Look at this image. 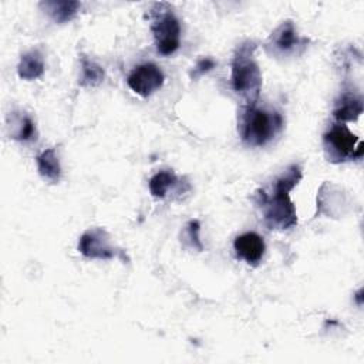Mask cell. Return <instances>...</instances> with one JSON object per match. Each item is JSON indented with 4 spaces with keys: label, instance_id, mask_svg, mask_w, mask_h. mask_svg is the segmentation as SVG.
Returning a JSON list of instances; mask_svg holds the SVG:
<instances>
[{
    "label": "cell",
    "instance_id": "cell-1",
    "mask_svg": "<svg viewBox=\"0 0 364 364\" xmlns=\"http://www.w3.org/2000/svg\"><path fill=\"white\" fill-rule=\"evenodd\" d=\"M300 165H290L276 181L273 193L267 195L263 189L256 192L257 205L263 210V219L269 229L286 230L297 225V212L290 199V191L301 181Z\"/></svg>",
    "mask_w": 364,
    "mask_h": 364
},
{
    "label": "cell",
    "instance_id": "cell-2",
    "mask_svg": "<svg viewBox=\"0 0 364 364\" xmlns=\"http://www.w3.org/2000/svg\"><path fill=\"white\" fill-rule=\"evenodd\" d=\"M255 50L256 44L247 40L236 48L232 58V88L245 104H256L263 82L260 67L255 58Z\"/></svg>",
    "mask_w": 364,
    "mask_h": 364
},
{
    "label": "cell",
    "instance_id": "cell-3",
    "mask_svg": "<svg viewBox=\"0 0 364 364\" xmlns=\"http://www.w3.org/2000/svg\"><path fill=\"white\" fill-rule=\"evenodd\" d=\"M283 128L279 112L259 108L256 104H245L239 114L237 129L243 142L250 146L267 145Z\"/></svg>",
    "mask_w": 364,
    "mask_h": 364
},
{
    "label": "cell",
    "instance_id": "cell-4",
    "mask_svg": "<svg viewBox=\"0 0 364 364\" xmlns=\"http://www.w3.org/2000/svg\"><path fill=\"white\" fill-rule=\"evenodd\" d=\"M156 51L162 55L173 54L181 46V24L168 3H154L148 13Z\"/></svg>",
    "mask_w": 364,
    "mask_h": 364
},
{
    "label": "cell",
    "instance_id": "cell-5",
    "mask_svg": "<svg viewBox=\"0 0 364 364\" xmlns=\"http://www.w3.org/2000/svg\"><path fill=\"white\" fill-rule=\"evenodd\" d=\"M323 146L327 161L340 164L351 159H361L364 145L344 122H337L323 135Z\"/></svg>",
    "mask_w": 364,
    "mask_h": 364
},
{
    "label": "cell",
    "instance_id": "cell-6",
    "mask_svg": "<svg viewBox=\"0 0 364 364\" xmlns=\"http://www.w3.org/2000/svg\"><path fill=\"white\" fill-rule=\"evenodd\" d=\"M309 44V40L304 37H300L297 34V30L293 24V21L287 20L283 21L267 38L266 47L272 51L274 55H291L301 53Z\"/></svg>",
    "mask_w": 364,
    "mask_h": 364
},
{
    "label": "cell",
    "instance_id": "cell-7",
    "mask_svg": "<svg viewBox=\"0 0 364 364\" xmlns=\"http://www.w3.org/2000/svg\"><path fill=\"white\" fill-rule=\"evenodd\" d=\"M165 81L162 70L154 63H144L136 65L128 75V87L141 97H149L158 91Z\"/></svg>",
    "mask_w": 364,
    "mask_h": 364
},
{
    "label": "cell",
    "instance_id": "cell-8",
    "mask_svg": "<svg viewBox=\"0 0 364 364\" xmlns=\"http://www.w3.org/2000/svg\"><path fill=\"white\" fill-rule=\"evenodd\" d=\"M78 250L88 259L109 260L118 256L119 250L111 246L108 233L101 228H94L81 235L78 242Z\"/></svg>",
    "mask_w": 364,
    "mask_h": 364
},
{
    "label": "cell",
    "instance_id": "cell-9",
    "mask_svg": "<svg viewBox=\"0 0 364 364\" xmlns=\"http://www.w3.org/2000/svg\"><path fill=\"white\" fill-rule=\"evenodd\" d=\"M233 247L236 256L250 266H257L262 262L266 250L263 237L256 232H246L237 236L233 242Z\"/></svg>",
    "mask_w": 364,
    "mask_h": 364
},
{
    "label": "cell",
    "instance_id": "cell-10",
    "mask_svg": "<svg viewBox=\"0 0 364 364\" xmlns=\"http://www.w3.org/2000/svg\"><path fill=\"white\" fill-rule=\"evenodd\" d=\"M363 114V98L358 94L347 91L340 95L333 108V117L338 122L354 121Z\"/></svg>",
    "mask_w": 364,
    "mask_h": 364
},
{
    "label": "cell",
    "instance_id": "cell-11",
    "mask_svg": "<svg viewBox=\"0 0 364 364\" xmlns=\"http://www.w3.org/2000/svg\"><path fill=\"white\" fill-rule=\"evenodd\" d=\"M40 7L43 9L44 13L48 14V17L57 23V24H64L71 21L80 11L81 3L74 1V0H47L41 1Z\"/></svg>",
    "mask_w": 364,
    "mask_h": 364
},
{
    "label": "cell",
    "instance_id": "cell-12",
    "mask_svg": "<svg viewBox=\"0 0 364 364\" xmlns=\"http://www.w3.org/2000/svg\"><path fill=\"white\" fill-rule=\"evenodd\" d=\"M46 71L44 57L38 50H30L24 53L17 65V74L21 80L33 81L40 78Z\"/></svg>",
    "mask_w": 364,
    "mask_h": 364
},
{
    "label": "cell",
    "instance_id": "cell-13",
    "mask_svg": "<svg viewBox=\"0 0 364 364\" xmlns=\"http://www.w3.org/2000/svg\"><path fill=\"white\" fill-rule=\"evenodd\" d=\"M36 162H37L38 173L44 179L53 182V183L60 181L61 165H60V159H58L55 148H48V149L43 151L40 155H37Z\"/></svg>",
    "mask_w": 364,
    "mask_h": 364
},
{
    "label": "cell",
    "instance_id": "cell-14",
    "mask_svg": "<svg viewBox=\"0 0 364 364\" xmlns=\"http://www.w3.org/2000/svg\"><path fill=\"white\" fill-rule=\"evenodd\" d=\"M80 65H81V74H80L78 84L81 87H97V85H100L104 81L105 71L94 60H91L87 55L81 54Z\"/></svg>",
    "mask_w": 364,
    "mask_h": 364
},
{
    "label": "cell",
    "instance_id": "cell-15",
    "mask_svg": "<svg viewBox=\"0 0 364 364\" xmlns=\"http://www.w3.org/2000/svg\"><path fill=\"white\" fill-rule=\"evenodd\" d=\"M178 182L176 175L172 171H159L149 179V192L155 198H165L168 191Z\"/></svg>",
    "mask_w": 364,
    "mask_h": 364
},
{
    "label": "cell",
    "instance_id": "cell-16",
    "mask_svg": "<svg viewBox=\"0 0 364 364\" xmlns=\"http://www.w3.org/2000/svg\"><path fill=\"white\" fill-rule=\"evenodd\" d=\"M37 131H36V124L34 121L28 117V115H23L17 118V129L11 134V138L17 139V141H31L36 139Z\"/></svg>",
    "mask_w": 364,
    "mask_h": 364
},
{
    "label": "cell",
    "instance_id": "cell-17",
    "mask_svg": "<svg viewBox=\"0 0 364 364\" xmlns=\"http://www.w3.org/2000/svg\"><path fill=\"white\" fill-rule=\"evenodd\" d=\"M215 65H216V61L213 58H210V57H203V58L198 60V63L195 64L193 70L191 71V78L196 80V78L202 77L203 74H206L210 70H213Z\"/></svg>",
    "mask_w": 364,
    "mask_h": 364
},
{
    "label": "cell",
    "instance_id": "cell-18",
    "mask_svg": "<svg viewBox=\"0 0 364 364\" xmlns=\"http://www.w3.org/2000/svg\"><path fill=\"white\" fill-rule=\"evenodd\" d=\"M199 230H200V223L198 220H191L186 226V232H188V237L191 239L192 242V246L196 247L198 250H202L203 246L200 243V239H199Z\"/></svg>",
    "mask_w": 364,
    "mask_h": 364
},
{
    "label": "cell",
    "instance_id": "cell-19",
    "mask_svg": "<svg viewBox=\"0 0 364 364\" xmlns=\"http://www.w3.org/2000/svg\"><path fill=\"white\" fill-rule=\"evenodd\" d=\"M361 294H363V290H358V291H357V294H355V299H357L358 304H361Z\"/></svg>",
    "mask_w": 364,
    "mask_h": 364
}]
</instances>
